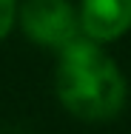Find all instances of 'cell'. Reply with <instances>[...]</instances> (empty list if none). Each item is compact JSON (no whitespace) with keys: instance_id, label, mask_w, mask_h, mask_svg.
Wrapping results in <instances>:
<instances>
[{"instance_id":"cell-1","label":"cell","mask_w":131,"mask_h":134,"mask_svg":"<svg viewBox=\"0 0 131 134\" xmlns=\"http://www.w3.org/2000/svg\"><path fill=\"white\" fill-rule=\"evenodd\" d=\"M57 97L80 120H111L126 103V80L117 63L91 37H77L57 60Z\"/></svg>"},{"instance_id":"cell-2","label":"cell","mask_w":131,"mask_h":134,"mask_svg":"<svg viewBox=\"0 0 131 134\" xmlns=\"http://www.w3.org/2000/svg\"><path fill=\"white\" fill-rule=\"evenodd\" d=\"M17 17L29 40L49 49H66L80 37V14L69 0H26Z\"/></svg>"},{"instance_id":"cell-3","label":"cell","mask_w":131,"mask_h":134,"mask_svg":"<svg viewBox=\"0 0 131 134\" xmlns=\"http://www.w3.org/2000/svg\"><path fill=\"white\" fill-rule=\"evenodd\" d=\"M80 29L97 43L123 37L131 29V0H83Z\"/></svg>"},{"instance_id":"cell-4","label":"cell","mask_w":131,"mask_h":134,"mask_svg":"<svg viewBox=\"0 0 131 134\" xmlns=\"http://www.w3.org/2000/svg\"><path fill=\"white\" fill-rule=\"evenodd\" d=\"M17 20V0H0V40L12 31Z\"/></svg>"}]
</instances>
